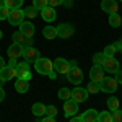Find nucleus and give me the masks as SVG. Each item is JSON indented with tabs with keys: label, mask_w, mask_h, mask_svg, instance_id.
I'll return each mask as SVG.
<instances>
[{
	"label": "nucleus",
	"mask_w": 122,
	"mask_h": 122,
	"mask_svg": "<svg viewBox=\"0 0 122 122\" xmlns=\"http://www.w3.org/2000/svg\"><path fill=\"white\" fill-rule=\"evenodd\" d=\"M23 11H25V16L29 18V20H34L36 16H38V13H39L34 7H26V10H23Z\"/></svg>",
	"instance_id": "nucleus-29"
},
{
	"label": "nucleus",
	"mask_w": 122,
	"mask_h": 122,
	"mask_svg": "<svg viewBox=\"0 0 122 122\" xmlns=\"http://www.w3.org/2000/svg\"><path fill=\"white\" fill-rule=\"evenodd\" d=\"M34 25L33 23H29V21H23L21 25H20V33L25 36V38H33L34 36Z\"/></svg>",
	"instance_id": "nucleus-16"
},
{
	"label": "nucleus",
	"mask_w": 122,
	"mask_h": 122,
	"mask_svg": "<svg viewBox=\"0 0 122 122\" xmlns=\"http://www.w3.org/2000/svg\"><path fill=\"white\" fill-rule=\"evenodd\" d=\"M99 90L104 93H114L117 90V81L111 76H104V80L99 83Z\"/></svg>",
	"instance_id": "nucleus-5"
},
{
	"label": "nucleus",
	"mask_w": 122,
	"mask_h": 122,
	"mask_svg": "<svg viewBox=\"0 0 122 122\" xmlns=\"http://www.w3.org/2000/svg\"><path fill=\"white\" fill-rule=\"evenodd\" d=\"M109 25L112 28H119L122 25V18L119 16V13H114V15H109Z\"/></svg>",
	"instance_id": "nucleus-25"
},
{
	"label": "nucleus",
	"mask_w": 122,
	"mask_h": 122,
	"mask_svg": "<svg viewBox=\"0 0 122 122\" xmlns=\"http://www.w3.org/2000/svg\"><path fill=\"white\" fill-rule=\"evenodd\" d=\"M101 8H103L107 15L119 13V5H117L116 0H103V2H101Z\"/></svg>",
	"instance_id": "nucleus-14"
},
{
	"label": "nucleus",
	"mask_w": 122,
	"mask_h": 122,
	"mask_svg": "<svg viewBox=\"0 0 122 122\" xmlns=\"http://www.w3.org/2000/svg\"><path fill=\"white\" fill-rule=\"evenodd\" d=\"M21 57L25 59V62H28V64H34L41 56H39L38 49H34L33 46H29V47H23V56H21Z\"/></svg>",
	"instance_id": "nucleus-2"
},
{
	"label": "nucleus",
	"mask_w": 122,
	"mask_h": 122,
	"mask_svg": "<svg viewBox=\"0 0 122 122\" xmlns=\"http://www.w3.org/2000/svg\"><path fill=\"white\" fill-rule=\"evenodd\" d=\"M112 122H122V111L117 109L112 112Z\"/></svg>",
	"instance_id": "nucleus-34"
},
{
	"label": "nucleus",
	"mask_w": 122,
	"mask_h": 122,
	"mask_svg": "<svg viewBox=\"0 0 122 122\" xmlns=\"http://www.w3.org/2000/svg\"><path fill=\"white\" fill-rule=\"evenodd\" d=\"M3 99H5V91H3V88L0 85V101H3Z\"/></svg>",
	"instance_id": "nucleus-40"
},
{
	"label": "nucleus",
	"mask_w": 122,
	"mask_h": 122,
	"mask_svg": "<svg viewBox=\"0 0 122 122\" xmlns=\"http://www.w3.org/2000/svg\"><path fill=\"white\" fill-rule=\"evenodd\" d=\"M121 2H122V0H121Z\"/></svg>",
	"instance_id": "nucleus-49"
},
{
	"label": "nucleus",
	"mask_w": 122,
	"mask_h": 122,
	"mask_svg": "<svg viewBox=\"0 0 122 122\" xmlns=\"http://www.w3.org/2000/svg\"><path fill=\"white\" fill-rule=\"evenodd\" d=\"M103 80H104V68L101 65H93L90 70V81L101 83Z\"/></svg>",
	"instance_id": "nucleus-8"
},
{
	"label": "nucleus",
	"mask_w": 122,
	"mask_h": 122,
	"mask_svg": "<svg viewBox=\"0 0 122 122\" xmlns=\"http://www.w3.org/2000/svg\"><path fill=\"white\" fill-rule=\"evenodd\" d=\"M8 65H10V67H16V65H18V62H16V59H10Z\"/></svg>",
	"instance_id": "nucleus-39"
},
{
	"label": "nucleus",
	"mask_w": 122,
	"mask_h": 122,
	"mask_svg": "<svg viewBox=\"0 0 122 122\" xmlns=\"http://www.w3.org/2000/svg\"><path fill=\"white\" fill-rule=\"evenodd\" d=\"M41 122H56V117H49V116H46V117H42Z\"/></svg>",
	"instance_id": "nucleus-38"
},
{
	"label": "nucleus",
	"mask_w": 122,
	"mask_h": 122,
	"mask_svg": "<svg viewBox=\"0 0 122 122\" xmlns=\"http://www.w3.org/2000/svg\"><path fill=\"white\" fill-rule=\"evenodd\" d=\"M47 76H49V78H52V80H54V78H56V72H51V73H49V75H47Z\"/></svg>",
	"instance_id": "nucleus-44"
},
{
	"label": "nucleus",
	"mask_w": 122,
	"mask_h": 122,
	"mask_svg": "<svg viewBox=\"0 0 122 122\" xmlns=\"http://www.w3.org/2000/svg\"><path fill=\"white\" fill-rule=\"evenodd\" d=\"M46 114L49 116V117H56V114H57V107H56V106H47Z\"/></svg>",
	"instance_id": "nucleus-35"
},
{
	"label": "nucleus",
	"mask_w": 122,
	"mask_h": 122,
	"mask_svg": "<svg viewBox=\"0 0 122 122\" xmlns=\"http://www.w3.org/2000/svg\"><path fill=\"white\" fill-rule=\"evenodd\" d=\"M2 36H3V34H2V31H0V39H2Z\"/></svg>",
	"instance_id": "nucleus-46"
},
{
	"label": "nucleus",
	"mask_w": 122,
	"mask_h": 122,
	"mask_svg": "<svg viewBox=\"0 0 122 122\" xmlns=\"http://www.w3.org/2000/svg\"><path fill=\"white\" fill-rule=\"evenodd\" d=\"M5 67V62H3V59H2V56H0V70Z\"/></svg>",
	"instance_id": "nucleus-43"
},
{
	"label": "nucleus",
	"mask_w": 122,
	"mask_h": 122,
	"mask_svg": "<svg viewBox=\"0 0 122 122\" xmlns=\"http://www.w3.org/2000/svg\"><path fill=\"white\" fill-rule=\"evenodd\" d=\"M16 76V67H10L5 65L0 70V81H10Z\"/></svg>",
	"instance_id": "nucleus-10"
},
{
	"label": "nucleus",
	"mask_w": 122,
	"mask_h": 122,
	"mask_svg": "<svg viewBox=\"0 0 122 122\" xmlns=\"http://www.w3.org/2000/svg\"><path fill=\"white\" fill-rule=\"evenodd\" d=\"M54 72H59L62 75H67L70 72V62L65 60V59H62V57H57L56 60H54Z\"/></svg>",
	"instance_id": "nucleus-4"
},
{
	"label": "nucleus",
	"mask_w": 122,
	"mask_h": 122,
	"mask_svg": "<svg viewBox=\"0 0 122 122\" xmlns=\"http://www.w3.org/2000/svg\"><path fill=\"white\" fill-rule=\"evenodd\" d=\"M0 85H2V81H0Z\"/></svg>",
	"instance_id": "nucleus-48"
},
{
	"label": "nucleus",
	"mask_w": 122,
	"mask_h": 122,
	"mask_svg": "<svg viewBox=\"0 0 122 122\" xmlns=\"http://www.w3.org/2000/svg\"><path fill=\"white\" fill-rule=\"evenodd\" d=\"M114 75H116V76H114V80H116L117 83H122V70H121V68H119Z\"/></svg>",
	"instance_id": "nucleus-37"
},
{
	"label": "nucleus",
	"mask_w": 122,
	"mask_h": 122,
	"mask_svg": "<svg viewBox=\"0 0 122 122\" xmlns=\"http://www.w3.org/2000/svg\"><path fill=\"white\" fill-rule=\"evenodd\" d=\"M73 33H75V28H73L72 25H68V23H64V25H59V26H57V36L62 38V39L72 38Z\"/></svg>",
	"instance_id": "nucleus-7"
},
{
	"label": "nucleus",
	"mask_w": 122,
	"mask_h": 122,
	"mask_svg": "<svg viewBox=\"0 0 122 122\" xmlns=\"http://www.w3.org/2000/svg\"><path fill=\"white\" fill-rule=\"evenodd\" d=\"M10 15V8L5 5H0V20H8Z\"/></svg>",
	"instance_id": "nucleus-33"
},
{
	"label": "nucleus",
	"mask_w": 122,
	"mask_h": 122,
	"mask_svg": "<svg viewBox=\"0 0 122 122\" xmlns=\"http://www.w3.org/2000/svg\"><path fill=\"white\" fill-rule=\"evenodd\" d=\"M70 122H81V117H78V116H73V117H70Z\"/></svg>",
	"instance_id": "nucleus-41"
},
{
	"label": "nucleus",
	"mask_w": 122,
	"mask_h": 122,
	"mask_svg": "<svg viewBox=\"0 0 122 122\" xmlns=\"http://www.w3.org/2000/svg\"><path fill=\"white\" fill-rule=\"evenodd\" d=\"M117 51H116V47H114V44H109V46H106L104 47V56L106 57H114V54H116Z\"/></svg>",
	"instance_id": "nucleus-32"
},
{
	"label": "nucleus",
	"mask_w": 122,
	"mask_h": 122,
	"mask_svg": "<svg viewBox=\"0 0 122 122\" xmlns=\"http://www.w3.org/2000/svg\"><path fill=\"white\" fill-rule=\"evenodd\" d=\"M106 70V72H109V73H116L119 68H121V65H119V62L114 59V57H106L103 62V65H101Z\"/></svg>",
	"instance_id": "nucleus-11"
},
{
	"label": "nucleus",
	"mask_w": 122,
	"mask_h": 122,
	"mask_svg": "<svg viewBox=\"0 0 122 122\" xmlns=\"http://www.w3.org/2000/svg\"><path fill=\"white\" fill-rule=\"evenodd\" d=\"M42 34H44L46 39H54V38H57V28L49 25V26H46V28L42 29Z\"/></svg>",
	"instance_id": "nucleus-22"
},
{
	"label": "nucleus",
	"mask_w": 122,
	"mask_h": 122,
	"mask_svg": "<svg viewBox=\"0 0 122 122\" xmlns=\"http://www.w3.org/2000/svg\"><path fill=\"white\" fill-rule=\"evenodd\" d=\"M86 91H88V94H90V93H91V94L99 93V91H101V90H99V83L90 81V83H88V86H86Z\"/></svg>",
	"instance_id": "nucleus-30"
},
{
	"label": "nucleus",
	"mask_w": 122,
	"mask_h": 122,
	"mask_svg": "<svg viewBox=\"0 0 122 122\" xmlns=\"http://www.w3.org/2000/svg\"><path fill=\"white\" fill-rule=\"evenodd\" d=\"M8 21L10 25H15V26H20L23 21H25V11L20 8L15 10H10V15H8Z\"/></svg>",
	"instance_id": "nucleus-6"
},
{
	"label": "nucleus",
	"mask_w": 122,
	"mask_h": 122,
	"mask_svg": "<svg viewBox=\"0 0 122 122\" xmlns=\"http://www.w3.org/2000/svg\"><path fill=\"white\" fill-rule=\"evenodd\" d=\"M16 76L18 78H23V80H31V72H29V64L28 62H18L16 65Z\"/></svg>",
	"instance_id": "nucleus-9"
},
{
	"label": "nucleus",
	"mask_w": 122,
	"mask_h": 122,
	"mask_svg": "<svg viewBox=\"0 0 122 122\" xmlns=\"http://www.w3.org/2000/svg\"><path fill=\"white\" fill-rule=\"evenodd\" d=\"M98 122H112V112L111 111L98 112Z\"/></svg>",
	"instance_id": "nucleus-24"
},
{
	"label": "nucleus",
	"mask_w": 122,
	"mask_h": 122,
	"mask_svg": "<svg viewBox=\"0 0 122 122\" xmlns=\"http://www.w3.org/2000/svg\"><path fill=\"white\" fill-rule=\"evenodd\" d=\"M31 111L34 116H38V117H42V116H46V111H47V106L41 103H34L33 104V107H31Z\"/></svg>",
	"instance_id": "nucleus-21"
},
{
	"label": "nucleus",
	"mask_w": 122,
	"mask_h": 122,
	"mask_svg": "<svg viewBox=\"0 0 122 122\" xmlns=\"http://www.w3.org/2000/svg\"><path fill=\"white\" fill-rule=\"evenodd\" d=\"M107 107H109V111L114 112V111H117L119 109V99L116 98V96H111V98H107Z\"/></svg>",
	"instance_id": "nucleus-23"
},
{
	"label": "nucleus",
	"mask_w": 122,
	"mask_h": 122,
	"mask_svg": "<svg viewBox=\"0 0 122 122\" xmlns=\"http://www.w3.org/2000/svg\"><path fill=\"white\" fill-rule=\"evenodd\" d=\"M3 5L8 7L10 10H15V8H20L23 5V0H3Z\"/></svg>",
	"instance_id": "nucleus-26"
},
{
	"label": "nucleus",
	"mask_w": 122,
	"mask_h": 122,
	"mask_svg": "<svg viewBox=\"0 0 122 122\" xmlns=\"http://www.w3.org/2000/svg\"><path fill=\"white\" fill-rule=\"evenodd\" d=\"M11 39H13V44H20V46L23 47H29L33 46V38H25L20 31H16V33H13V36H11Z\"/></svg>",
	"instance_id": "nucleus-13"
},
{
	"label": "nucleus",
	"mask_w": 122,
	"mask_h": 122,
	"mask_svg": "<svg viewBox=\"0 0 122 122\" xmlns=\"http://www.w3.org/2000/svg\"><path fill=\"white\" fill-rule=\"evenodd\" d=\"M104 59H106V56H104L103 52H96V54L93 56V62H94V65H103Z\"/></svg>",
	"instance_id": "nucleus-31"
},
{
	"label": "nucleus",
	"mask_w": 122,
	"mask_h": 122,
	"mask_svg": "<svg viewBox=\"0 0 122 122\" xmlns=\"http://www.w3.org/2000/svg\"><path fill=\"white\" fill-rule=\"evenodd\" d=\"M59 98L62 101H68V99H72V91L68 88H60L59 90Z\"/></svg>",
	"instance_id": "nucleus-27"
},
{
	"label": "nucleus",
	"mask_w": 122,
	"mask_h": 122,
	"mask_svg": "<svg viewBox=\"0 0 122 122\" xmlns=\"http://www.w3.org/2000/svg\"><path fill=\"white\" fill-rule=\"evenodd\" d=\"M0 5H3V0H0Z\"/></svg>",
	"instance_id": "nucleus-45"
},
{
	"label": "nucleus",
	"mask_w": 122,
	"mask_h": 122,
	"mask_svg": "<svg viewBox=\"0 0 122 122\" xmlns=\"http://www.w3.org/2000/svg\"><path fill=\"white\" fill-rule=\"evenodd\" d=\"M8 56L10 59H18V57L23 56V46L20 44H11L8 47Z\"/></svg>",
	"instance_id": "nucleus-19"
},
{
	"label": "nucleus",
	"mask_w": 122,
	"mask_h": 122,
	"mask_svg": "<svg viewBox=\"0 0 122 122\" xmlns=\"http://www.w3.org/2000/svg\"><path fill=\"white\" fill-rule=\"evenodd\" d=\"M41 16H42V20H44V21L52 23V21L57 18V13H56V10L52 8V7H47V8H44L42 11H41Z\"/></svg>",
	"instance_id": "nucleus-17"
},
{
	"label": "nucleus",
	"mask_w": 122,
	"mask_h": 122,
	"mask_svg": "<svg viewBox=\"0 0 122 122\" xmlns=\"http://www.w3.org/2000/svg\"><path fill=\"white\" fill-rule=\"evenodd\" d=\"M114 47H116V51H121V47H122V41H119V42H114Z\"/></svg>",
	"instance_id": "nucleus-42"
},
{
	"label": "nucleus",
	"mask_w": 122,
	"mask_h": 122,
	"mask_svg": "<svg viewBox=\"0 0 122 122\" xmlns=\"http://www.w3.org/2000/svg\"><path fill=\"white\" fill-rule=\"evenodd\" d=\"M72 99H73L75 103H85V101L88 99V91H86V88H75V90L72 91Z\"/></svg>",
	"instance_id": "nucleus-15"
},
{
	"label": "nucleus",
	"mask_w": 122,
	"mask_h": 122,
	"mask_svg": "<svg viewBox=\"0 0 122 122\" xmlns=\"http://www.w3.org/2000/svg\"><path fill=\"white\" fill-rule=\"evenodd\" d=\"M67 78H68L70 83L80 85V83H81V80H83V72L78 68V65H73V67H70V72L67 73Z\"/></svg>",
	"instance_id": "nucleus-3"
},
{
	"label": "nucleus",
	"mask_w": 122,
	"mask_h": 122,
	"mask_svg": "<svg viewBox=\"0 0 122 122\" xmlns=\"http://www.w3.org/2000/svg\"><path fill=\"white\" fill-rule=\"evenodd\" d=\"M62 3H64V0H49V7H52V8H56Z\"/></svg>",
	"instance_id": "nucleus-36"
},
{
	"label": "nucleus",
	"mask_w": 122,
	"mask_h": 122,
	"mask_svg": "<svg viewBox=\"0 0 122 122\" xmlns=\"http://www.w3.org/2000/svg\"><path fill=\"white\" fill-rule=\"evenodd\" d=\"M15 90H16L18 93H26L29 90V81L28 80H23V78H18V80L15 81Z\"/></svg>",
	"instance_id": "nucleus-20"
},
{
	"label": "nucleus",
	"mask_w": 122,
	"mask_h": 122,
	"mask_svg": "<svg viewBox=\"0 0 122 122\" xmlns=\"http://www.w3.org/2000/svg\"><path fill=\"white\" fill-rule=\"evenodd\" d=\"M34 68L41 75H49L51 72H54V62L46 59V57H39L38 60L34 62Z\"/></svg>",
	"instance_id": "nucleus-1"
},
{
	"label": "nucleus",
	"mask_w": 122,
	"mask_h": 122,
	"mask_svg": "<svg viewBox=\"0 0 122 122\" xmlns=\"http://www.w3.org/2000/svg\"><path fill=\"white\" fill-rule=\"evenodd\" d=\"M33 7L38 10V11H39V10L42 11L44 8L49 7V0H33Z\"/></svg>",
	"instance_id": "nucleus-28"
},
{
	"label": "nucleus",
	"mask_w": 122,
	"mask_h": 122,
	"mask_svg": "<svg viewBox=\"0 0 122 122\" xmlns=\"http://www.w3.org/2000/svg\"><path fill=\"white\" fill-rule=\"evenodd\" d=\"M121 52H122V47H121Z\"/></svg>",
	"instance_id": "nucleus-47"
},
{
	"label": "nucleus",
	"mask_w": 122,
	"mask_h": 122,
	"mask_svg": "<svg viewBox=\"0 0 122 122\" xmlns=\"http://www.w3.org/2000/svg\"><path fill=\"white\" fill-rule=\"evenodd\" d=\"M78 112V103H75L73 99L64 101V116L65 117H73Z\"/></svg>",
	"instance_id": "nucleus-12"
},
{
	"label": "nucleus",
	"mask_w": 122,
	"mask_h": 122,
	"mask_svg": "<svg viewBox=\"0 0 122 122\" xmlns=\"http://www.w3.org/2000/svg\"><path fill=\"white\" fill-rule=\"evenodd\" d=\"M80 117H81V122H98V111L88 109V111H85Z\"/></svg>",
	"instance_id": "nucleus-18"
}]
</instances>
